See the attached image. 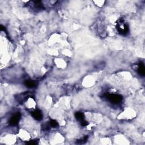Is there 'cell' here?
<instances>
[{
	"label": "cell",
	"mask_w": 145,
	"mask_h": 145,
	"mask_svg": "<svg viewBox=\"0 0 145 145\" xmlns=\"http://www.w3.org/2000/svg\"><path fill=\"white\" fill-rule=\"evenodd\" d=\"M81 122L82 126H86L88 124V122L84 120H83V121H81Z\"/></svg>",
	"instance_id": "cell-12"
},
{
	"label": "cell",
	"mask_w": 145,
	"mask_h": 145,
	"mask_svg": "<svg viewBox=\"0 0 145 145\" xmlns=\"http://www.w3.org/2000/svg\"><path fill=\"white\" fill-rule=\"evenodd\" d=\"M38 140H31V141H29V142H27V144L28 145H36L38 144Z\"/></svg>",
	"instance_id": "cell-11"
},
{
	"label": "cell",
	"mask_w": 145,
	"mask_h": 145,
	"mask_svg": "<svg viewBox=\"0 0 145 145\" xmlns=\"http://www.w3.org/2000/svg\"><path fill=\"white\" fill-rule=\"evenodd\" d=\"M31 115L34 118L35 120L40 121L42 120L43 118V115L42 112L39 109H36V110L33 111V112H31Z\"/></svg>",
	"instance_id": "cell-4"
},
{
	"label": "cell",
	"mask_w": 145,
	"mask_h": 145,
	"mask_svg": "<svg viewBox=\"0 0 145 145\" xmlns=\"http://www.w3.org/2000/svg\"><path fill=\"white\" fill-rule=\"evenodd\" d=\"M25 85L26 86V87L29 88H32L36 87L38 86V83L36 81H32V80H27L25 82Z\"/></svg>",
	"instance_id": "cell-5"
},
{
	"label": "cell",
	"mask_w": 145,
	"mask_h": 145,
	"mask_svg": "<svg viewBox=\"0 0 145 145\" xmlns=\"http://www.w3.org/2000/svg\"><path fill=\"white\" fill-rule=\"evenodd\" d=\"M116 29L120 34L124 35L127 34L129 31V27L123 18H120L117 20L116 23Z\"/></svg>",
	"instance_id": "cell-1"
},
{
	"label": "cell",
	"mask_w": 145,
	"mask_h": 145,
	"mask_svg": "<svg viewBox=\"0 0 145 145\" xmlns=\"http://www.w3.org/2000/svg\"><path fill=\"white\" fill-rule=\"evenodd\" d=\"M138 72L141 76H145V68L143 63L140 62L139 64L138 68Z\"/></svg>",
	"instance_id": "cell-6"
},
{
	"label": "cell",
	"mask_w": 145,
	"mask_h": 145,
	"mask_svg": "<svg viewBox=\"0 0 145 145\" xmlns=\"http://www.w3.org/2000/svg\"><path fill=\"white\" fill-rule=\"evenodd\" d=\"M105 98H107V100H108L109 102L111 103L114 104H117L119 103L120 102H121L122 99V97L120 95L117 94H106Z\"/></svg>",
	"instance_id": "cell-2"
},
{
	"label": "cell",
	"mask_w": 145,
	"mask_h": 145,
	"mask_svg": "<svg viewBox=\"0 0 145 145\" xmlns=\"http://www.w3.org/2000/svg\"><path fill=\"white\" fill-rule=\"evenodd\" d=\"M34 6L35 8L38 9H44V6L42 2L40 1H34Z\"/></svg>",
	"instance_id": "cell-8"
},
{
	"label": "cell",
	"mask_w": 145,
	"mask_h": 145,
	"mask_svg": "<svg viewBox=\"0 0 145 145\" xmlns=\"http://www.w3.org/2000/svg\"><path fill=\"white\" fill-rule=\"evenodd\" d=\"M50 125H51L52 127L56 128V127H57V126H58V122H57L56 120H52L51 121V122H50Z\"/></svg>",
	"instance_id": "cell-10"
},
{
	"label": "cell",
	"mask_w": 145,
	"mask_h": 145,
	"mask_svg": "<svg viewBox=\"0 0 145 145\" xmlns=\"http://www.w3.org/2000/svg\"><path fill=\"white\" fill-rule=\"evenodd\" d=\"M75 117L76 119L78 121H82L84 120V114L82 112H76L75 113Z\"/></svg>",
	"instance_id": "cell-7"
},
{
	"label": "cell",
	"mask_w": 145,
	"mask_h": 145,
	"mask_svg": "<svg viewBox=\"0 0 145 145\" xmlns=\"http://www.w3.org/2000/svg\"><path fill=\"white\" fill-rule=\"evenodd\" d=\"M20 117H21V115L20 112H17L15 114L14 116H13L9 120V123L10 125L15 126L19 122Z\"/></svg>",
	"instance_id": "cell-3"
},
{
	"label": "cell",
	"mask_w": 145,
	"mask_h": 145,
	"mask_svg": "<svg viewBox=\"0 0 145 145\" xmlns=\"http://www.w3.org/2000/svg\"><path fill=\"white\" fill-rule=\"evenodd\" d=\"M87 138H88V137L87 136H85L83 137L82 139H79V140L77 141V144H85L87 142Z\"/></svg>",
	"instance_id": "cell-9"
}]
</instances>
